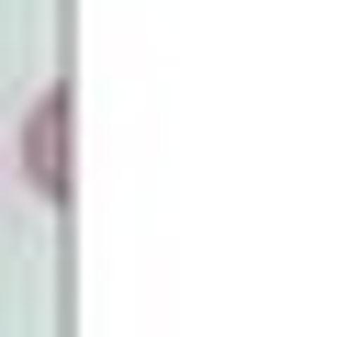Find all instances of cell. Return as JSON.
<instances>
[{"label": "cell", "mask_w": 360, "mask_h": 337, "mask_svg": "<svg viewBox=\"0 0 360 337\" xmlns=\"http://www.w3.org/2000/svg\"><path fill=\"white\" fill-rule=\"evenodd\" d=\"M68 112H79V101H68V90H45V101L22 112V135H11V168H22V191H34V202H68V191H79V180H68Z\"/></svg>", "instance_id": "obj_1"}]
</instances>
